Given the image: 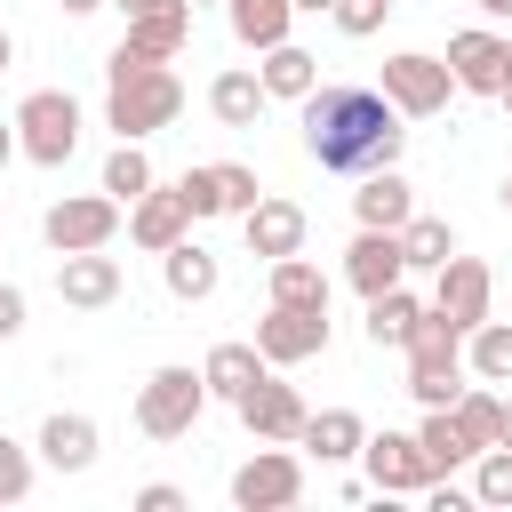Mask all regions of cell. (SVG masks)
<instances>
[{
    "instance_id": "1",
    "label": "cell",
    "mask_w": 512,
    "mask_h": 512,
    "mask_svg": "<svg viewBox=\"0 0 512 512\" xmlns=\"http://www.w3.org/2000/svg\"><path fill=\"white\" fill-rule=\"evenodd\" d=\"M400 104L384 88H312L304 96V160H320L328 176H368V168H400Z\"/></svg>"
},
{
    "instance_id": "38",
    "label": "cell",
    "mask_w": 512,
    "mask_h": 512,
    "mask_svg": "<svg viewBox=\"0 0 512 512\" xmlns=\"http://www.w3.org/2000/svg\"><path fill=\"white\" fill-rule=\"evenodd\" d=\"M216 184H224V216H248V208L264 200L256 168H240V160H216Z\"/></svg>"
},
{
    "instance_id": "8",
    "label": "cell",
    "mask_w": 512,
    "mask_h": 512,
    "mask_svg": "<svg viewBox=\"0 0 512 512\" xmlns=\"http://www.w3.org/2000/svg\"><path fill=\"white\" fill-rule=\"evenodd\" d=\"M120 200L96 184V192H72V200H56L48 216H40V240L56 248V256H72V248H112V232H120Z\"/></svg>"
},
{
    "instance_id": "28",
    "label": "cell",
    "mask_w": 512,
    "mask_h": 512,
    "mask_svg": "<svg viewBox=\"0 0 512 512\" xmlns=\"http://www.w3.org/2000/svg\"><path fill=\"white\" fill-rule=\"evenodd\" d=\"M264 272H272V280H264L272 304H312V312H328V272H320L304 248H296V256H272Z\"/></svg>"
},
{
    "instance_id": "15",
    "label": "cell",
    "mask_w": 512,
    "mask_h": 512,
    "mask_svg": "<svg viewBox=\"0 0 512 512\" xmlns=\"http://www.w3.org/2000/svg\"><path fill=\"white\" fill-rule=\"evenodd\" d=\"M344 280H352L360 296H384V288H400V280H408V248H400V232H376V224H360V232H352V248H344Z\"/></svg>"
},
{
    "instance_id": "6",
    "label": "cell",
    "mask_w": 512,
    "mask_h": 512,
    "mask_svg": "<svg viewBox=\"0 0 512 512\" xmlns=\"http://www.w3.org/2000/svg\"><path fill=\"white\" fill-rule=\"evenodd\" d=\"M304 496V456L296 440H256V456L232 472V504L240 512H288Z\"/></svg>"
},
{
    "instance_id": "50",
    "label": "cell",
    "mask_w": 512,
    "mask_h": 512,
    "mask_svg": "<svg viewBox=\"0 0 512 512\" xmlns=\"http://www.w3.org/2000/svg\"><path fill=\"white\" fill-rule=\"evenodd\" d=\"M504 208H512V176H504Z\"/></svg>"
},
{
    "instance_id": "16",
    "label": "cell",
    "mask_w": 512,
    "mask_h": 512,
    "mask_svg": "<svg viewBox=\"0 0 512 512\" xmlns=\"http://www.w3.org/2000/svg\"><path fill=\"white\" fill-rule=\"evenodd\" d=\"M304 232H312V216L296 208V200H280V192H264L248 216H240V240H248V256H296L304 248Z\"/></svg>"
},
{
    "instance_id": "35",
    "label": "cell",
    "mask_w": 512,
    "mask_h": 512,
    "mask_svg": "<svg viewBox=\"0 0 512 512\" xmlns=\"http://www.w3.org/2000/svg\"><path fill=\"white\" fill-rule=\"evenodd\" d=\"M32 456H40V448H24V440L0 432V504H24V496H32V472H40Z\"/></svg>"
},
{
    "instance_id": "23",
    "label": "cell",
    "mask_w": 512,
    "mask_h": 512,
    "mask_svg": "<svg viewBox=\"0 0 512 512\" xmlns=\"http://www.w3.org/2000/svg\"><path fill=\"white\" fill-rule=\"evenodd\" d=\"M256 80H264V96H272V104H304V96L320 88V56H312V48H296V40H280V48H264Z\"/></svg>"
},
{
    "instance_id": "48",
    "label": "cell",
    "mask_w": 512,
    "mask_h": 512,
    "mask_svg": "<svg viewBox=\"0 0 512 512\" xmlns=\"http://www.w3.org/2000/svg\"><path fill=\"white\" fill-rule=\"evenodd\" d=\"M496 104H504V112H512V72H504V88H496Z\"/></svg>"
},
{
    "instance_id": "37",
    "label": "cell",
    "mask_w": 512,
    "mask_h": 512,
    "mask_svg": "<svg viewBox=\"0 0 512 512\" xmlns=\"http://www.w3.org/2000/svg\"><path fill=\"white\" fill-rule=\"evenodd\" d=\"M328 16H336V32H344V40H376V32H384V16H392V0H336Z\"/></svg>"
},
{
    "instance_id": "47",
    "label": "cell",
    "mask_w": 512,
    "mask_h": 512,
    "mask_svg": "<svg viewBox=\"0 0 512 512\" xmlns=\"http://www.w3.org/2000/svg\"><path fill=\"white\" fill-rule=\"evenodd\" d=\"M8 64H16V40H8V32H0V72H8Z\"/></svg>"
},
{
    "instance_id": "17",
    "label": "cell",
    "mask_w": 512,
    "mask_h": 512,
    "mask_svg": "<svg viewBox=\"0 0 512 512\" xmlns=\"http://www.w3.org/2000/svg\"><path fill=\"white\" fill-rule=\"evenodd\" d=\"M184 232H192V208H184V192H176V184H152V192H136V200H128V240H136V248H152V256H160V248H176Z\"/></svg>"
},
{
    "instance_id": "5",
    "label": "cell",
    "mask_w": 512,
    "mask_h": 512,
    "mask_svg": "<svg viewBox=\"0 0 512 512\" xmlns=\"http://www.w3.org/2000/svg\"><path fill=\"white\" fill-rule=\"evenodd\" d=\"M16 144H24L32 168H64L80 152V104H72V88H32L16 104Z\"/></svg>"
},
{
    "instance_id": "30",
    "label": "cell",
    "mask_w": 512,
    "mask_h": 512,
    "mask_svg": "<svg viewBox=\"0 0 512 512\" xmlns=\"http://www.w3.org/2000/svg\"><path fill=\"white\" fill-rule=\"evenodd\" d=\"M464 368H472L480 384H512V320H480V328L464 336Z\"/></svg>"
},
{
    "instance_id": "46",
    "label": "cell",
    "mask_w": 512,
    "mask_h": 512,
    "mask_svg": "<svg viewBox=\"0 0 512 512\" xmlns=\"http://www.w3.org/2000/svg\"><path fill=\"white\" fill-rule=\"evenodd\" d=\"M472 8H480V16H512V0H472Z\"/></svg>"
},
{
    "instance_id": "4",
    "label": "cell",
    "mask_w": 512,
    "mask_h": 512,
    "mask_svg": "<svg viewBox=\"0 0 512 512\" xmlns=\"http://www.w3.org/2000/svg\"><path fill=\"white\" fill-rule=\"evenodd\" d=\"M200 416H208V376H200V368L168 360V368H152V376L136 384V432H144V440H184Z\"/></svg>"
},
{
    "instance_id": "43",
    "label": "cell",
    "mask_w": 512,
    "mask_h": 512,
    "mask_svg": "<svg viewBox=\"0 0 512 512\" xmlns=\"http://www.w3.org/2000/svg\"><path fill=\"white\" fill-rule=\"evenodd\" d=\"M120 16H152V8H168V0H112Z\"/></svg>"
},
{
    "instance_id": "27",
    "label": "cell",
    "mask_w": 512,
    "mask_h": 512,
    "mask_svg": "<svg viewBox=\"0 0 512 512\" xmlns=\"http://www.w3.org/2000/svg\"><path fill=\"white\" fill-rule=\"evenodd\" d=\"M296 448H312L320 464H352V456L368 448V424H360L352 408H320V416L304 424V440H296Z\"/></svg>"
},
{
    "instance_id": "13",
    "label": "cell",
    "mask_w": 512,
    "mask_h": 512,
    "mask_svg": "<svg viewBox=\"0 0 512 512\" xmlns=\"http://www.w3.org/2000/svg\"><path fill=\"white\" fill-rule=\"evenodd\" d=\"M240 424L256 432V440H304V424H312V408H304V392L296 384H280L272 368L240 392Z\"/></svg>"
},
{
    "instance_id": "29",
    "label": "cell",
    "mask_w": 512,
    "mask_h": 512,
    "mask_svg": "<svg viewBox=\"0 0 512 512\" xmlns=\"http://www.w3.org/2000/svg\"><path fill=\"white\" fill-rule=\"evenodd\" d=\"M416 440H424V456H432V472L448 480V472H464L480 448H472V432L456 424V408H424V424H416Z\"/></svg>"
},
{
    "instance_id": "41",
    "label": "cell",
    "mask_w": 512,
    "mask_h": 512,
    "mask_svg": "<svg viewBox=\"0 0 512 512\" xmlns=\"http://www.w3.org/2000/svg\"><path fill=\"white\" fill-rule=\"evenodd\" d=\"M424 496H432V512H472V504H480V496H472V488H448V480H432V488H424Z\"/></svg>"
},
{
    "instance_id": "34",
    "label": "cell",
    "mask_w": 512,
    "mask_h": 512,
    "mask_svg": "<svg viewBox=\"0 0 512 512\" xmlns=\"http://www.w3.org/2000/svg\"><path fill=\"white\" fill-rule=\"evenodd\" d=\"M472 496H480L488 512H512V448H504V440L472 456Z\"/></svg>"
},
{
    "instance_id": "18",
    "label": "cell",
    "mask_w": 512,
    "mask_h": 512,
    "mask_svg": "<svg viewBox=\"0 0 512 512\" xmlns=\"http://www.w3.org/2000/svg\"><path fill=\"white\" fill-rule=\"evenodd\" d=\"M184 40H192V0H168L152 16H128V32H120V48L128 56H152V64H176Z\"/></svg>"
},
{
    "instance_id": "40",
    "label": "cell",
    "mask_w": 512,
    "mask_h": 512,
    "mask_svg": "<svg viewBox=\"0 0 512 512\" xmlns=\"http://www.w3.org/2000/svg\"><path fill=\"white\" fill-rule=\"evenodd\" d=\"M16 328H24V288H16V280H0V344H8Z\"/></svg>"
},
{
    "instance_id": "31",
    "label": "cell",
    "mask_w": 512,
    "mask_h": 512,
    "mask_svg": "<svg viewBox=\"0 0 512 512\" xmlns=\"http://www.w3.org/2000/svg\"><path fill=\"white\" fill-rule=\"evenodd\" d=\"M400 248H408V272H440L456 256V224L448 216H408L400 224Z\"/></svg>"
},
{
    "instance_id": "49",
    "label": "cell",
    "mask_w": 512,
    "mask_h": 512,
    "mask_svg": "<svg viewBox=\"0 0 512 512\" xmlns=\"http://www.w3.org/2000/svg\"><path fill=\"white\" fill-rule=\"evenodd\" d=\"M504 448H512V400H504Z\"/></svg>"
},
{
    "instance_id": "25",
    "label": "cell",
    "mask_w": 512,
    "mask_h": 512,
    "mask_svg": "<svg viewBox=\"0 0 512 512\" xmlns=\"http://www.w3.org/2000/svg\"><path fill=\"white\" fill-rule=\"evenodd\" d=\"M416 320H424V304L408 296V288H384V296H368V344L376 352H408V336H416Z\"/></svg>"
},
{
    "instance_id": "51",
    "label": "cell",
    "mask_w": 512,
    "mask_h": 512,
    "mask_svg": "<svg viewBox=\"0 0 512 512\" xmlns=\"http://www.w3.org/2000/svg\"><path fill=\"white\" fill-rule=\"evenodd\" d=\"M192 8H200V0H192Z\"/></svg>"
},
{
    "instance_id": "2",
    "label": "cell",
    "mask_w": 512,
    "mask_h": 512,
    "mask_svg": "<svg viewBox=\"0 0 512 512\" xmlns=\"http://www.w3.org/2000/svg\"><path fill=\"white\" fill-rule=\"evenodd\" d=\"M176 112H184V80L168 72V64H152V56H128V48H112L104 56V128L112 136H160V128H176Z\"/></svg>"
},
{
    "instance_id": "22",
    "label": "cell",
    "mask_w": 512,
    "mask_h": 512,
    "mask_svg": "<svg viewBox=\"0 0 512 512\" xmlns=\"http://www.w3.org/2000/svg\"><path fill=\"white\" fill-rule=\"evenodd\" d=\"M352 216H360V224H376V232H400V224L416 216L408 176H400V168H368V176H360V192H352Z\"/></svg>"
},
{
    "instance_id": "44",
    "label": "cell",
    "mask_w": 512,
    "mask_h": 512,
    "mask_svg": "<svg viewBox=\"0 0 512 512\" xmlns=\"http://www.w3.org/2000/svg\"><path fill=\"white\" fill-rule=\"evenodd\" d=\"M96 8H104V0H64V16H96Z\"/></svg>"
},
{
    "instance_id": "36",
    "label": "cell",
    "mask_w": 512,
    "mask_h": 512,
    "mask_svg": "<svg viewBox=\"0 0 512 512\" xmlns=\"http://www.w3.org/2000/svg\"><path fill=\"white\" fill-rule=\"evenodd\" d=\"M176 192H184V208H192V224H208V216H224V184H216V160H208V168H184V176H176Z\"/></svg>"
},
{
    "instance_id": "24",
    "label": "cell",
    "mask_w": 512,
    "mask_h": 512,
    "mask_svg": "<svg viewBox=\"0 0 512 512\" xmlns=\"http://www.w3.org/2000/svg\"><path fill=\"white\" fill-rule=\"evenodd\" d=\"M224 24H232V40H240L248 56H264V48H280V40H288L296 0H224Z\"/></svg>"
},
{
    "instance_id": "21",
    "label": "cell",
    "mask_w": 512,
    "mask_h": 512,
    "mask_svg": "<svg viewBox=\"0 0 512 512\" xmlns=\"http://www.w3.org/2000/svg\"><path fill=\"white\" fill-rule=\"evenodd\" d=\"M264 80H256V64H224L216 80H208V112H216V128H256L264 120Z\"/></svg>"
},
{
    "instance_id": "10",
    "label": "cell",
    "mask_w": 512,
    "mask_h": 512,
    "mask_svg": "<svg viewBox=\"0 0 512 512\" xmlns=\"http://www.w3.org/2000/svg\"><path fill=\"white\" fill-rule=\"evenodd\" d=\"M360 464H368V480H376V496H424V488L440 480L416 432H368V448H360Z\"/></svg>"
},
{
    "instance_id": "14",
    "label": "cell",
    "mask_w": 512,
    "mask_h": 512,
    "mask_svg": "<svg viewBox=\"0 0 512 512\" xmlns=\"http://www.w3.org/2000/svg\"><path fill=\"white\" fill-rule=\"evenodd\" d=\"M120 256H104V248H72V256H56V296L72 304V312H104V304H120Z\"/></svg>"
},
{
    "instance_id": "26",
    "label": "cell",
    "mask_w": 512,
    "mask_h": 512,
    "mask_svg": "<svg viewBox=\"0 0 512 512\" xmlns=\"http://www.w3.org/2000/svg\"><path fill=\"white\" fill-rule=\"evenodd\" d=\"M264 368H272V360H264L256 344H216V352L200 360V376H208V400H232V408H240V392H248Z\"/></svg>"
},
{
    "instance_id": "9",
    "label": "cell",
    "mask_w": 512,
    "mask_h": 512,
    "mask_svg": "<svg viewBox=\"0 0 512 512\" xmlns=\"http://www.w3.org/2000/svg\"><path fill=\"white\" fill-rule=\"evenodd\" d=\"M256 352H264L272 368H304V360H320V352H328V312H312V304H264V320H256Z\"/></svg>"
},
{
    "instance_id": "20",
    "label": "cell",
    "mask_w": 512,
    "mask_h": 512,
    "mask_svg": "<svg viewBox=\"0 0 512 512\" xmlns=\"http://www.w3.org/2000/svg\"><path fill=\"white\" fill-rule=\"evenodd\" d=\"M160 280H168V296H176V304H208V296L224 288V264L184 232L176 248H160Z\"/></svg>"
},
{
    "instance_id": "45",
    "label": "cell",
    "mask_w": 512,
    "mask_h": 512,
    "mask_svg": "<svg viewBox=\"0 0 512 512\" xmlns=\"http://www.w3.org/2000/svg\"><path fill=\"white\" fill-rule=\"evenodd\" d=\"M328 8H336V0H296V16H328Z\"/></svg>"
},
{
    "instance_id": "11",
    "label": "cell",
    "mask_w": 512,
    "mask_h": 512,
    "mask_svg": "<svg viewBox=\"0 0 512 512\" xmlns=\"http://www.w3.org/2000/svg\"><path fill=\"white\" fill-rule=\"evenodd\" d=\"M448 72H456L464 96H496L504 72H512V40L496 24H464V32H448Z\"/></svg>"
},
{
    "instance_id": "32",
    "label": "cell",
    "mask_w": 512,
    "mask_h": 512,
    "mask_svg": "<svg viewBox=\"0 0 512 512\" xmlns=\"http://www.w3.org/2000/svg\"><path fill=\"white\" fill-rule=\"evenodd\" d=\"M152 184H160V176H152L144 144H136V136H120V144L104 152V192H112V200L128 208V200H136V192H152Z\"/></svg>"
},
{
    "instance_id": "19",
    "label": "cell",
    "mask_w": 512,
    "mask_h": 512,
    "mask_svg": "<svg viewBox=\"0 0 512 512\" xmlns=\"http://www.w3.org/2000/svg\"><path fill=\"white\" fill-rule=\"evenodd\" d=\"M32 448H40V464H48V472H88L104 440H96V416H80V408H56V416L40 424V440H32Z\"/></svg>"
},
{
    "instance_id": "33",
    "label": "cell",
    "mask_w": 512,
    "mask_h": 512,
    "mask_svg": "<svg viewBox=\"0 0 512 512\" xmlns=\"http://www.w3.org/2000/svg\"><path fill=\"white\" fill-rule=\"evenodd\" d=\"M456 424L472 432V448H496V440H504V400H496L488 384H464V400H456Z\"/></svg>"
},
{
    "instance_id": "7",
    "label": "cell",
    "mask_w": 512,
    "mask_h": 512,
    "mask_svg": "<svg viewBox=\"0 0 512 512\" xmlns=\"http://www.w3.org/2000/svg\"><path fill=\"white\" fill-rule=\"evenodd\" d=\"M376 88L400 104V120H432V112H448V96H464L456 72H448V56H424V48L384 56V80H376Z\"/></svg>"
},
{
    "instance_id": "3",
    "label": "cell",
    "mask_w": 512,
    "mask_h": 512,
    "mask_svg": "<svg viewBox=\"0 0 512 512\" xmlns=\"http://www.w3.org/2000/svg\"><path fill=\"white\" fill-rule=\"evenodd\" d=\"M464 328H448V312H432L424 304V320H416V336H408V392L424 400V408H456L464 400Z\"/></svg>"
},
{
    "instance_id": "12",
    "label": "cell",
    "mask_w": 512,
    "mask_h": 512,
    "mask_svg": "<svg viewBox=\"0 0 512 512\" xmlns=\"http://www.w3.org/2000/svg\"><path fill=\"white\" fill-rule=\"evenodd\" d=\"M488 304H496V272L480 264V256H448L440 264V280H432V312H448V328H480L488 320Z\"/></svg>"
},
{
    "instance_id": "39",
    "label": "cell",
    "mask_w": 512,
    "mask_h": 512,
    "mask_svg": "<svg viewBox=\"0 0 512 512\" xmlns=\"http://www.w3.org/2000/svg\"><path fill=\"white\" fill-rule=\"evenodd\" d=\"M136 512H184V488L176 480H144L136 488Z\"/></svg>"
},
{
    "instance_id": "42",
    "label": "cell",
    "mask_w": 512,
    "mask_h": 512,
    "mask_svg": "<svg viewBox=\"0 0 512 512\" xmlns=\"http://www.w3.org/2000/svg\"><path fill=\"white\" fill-rule=\"evenodd\" d=\"M16 152H24V144H16V120H0V168H8Z\"/></svg>"
}]
</instances>
